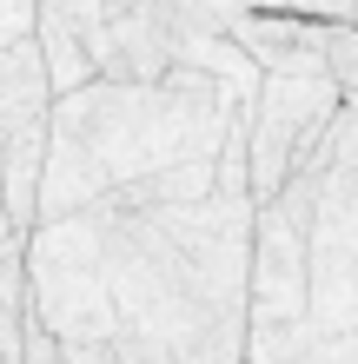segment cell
I'll list each match as a JSON object with an SVG mask.
<instances>
[{"mask_svg": "<svg viewBox=\"0 0 358 364\" xmlns=\"http://www.w3.org/2000/svg\"><path fill=\"white\" fill-rule=\"evenodd\" d=\"M345 106H352V113H358V100H345Z\"/></svg>", "mask_w": 358, "mask_h": 364, "instance_id": "2e32d148", "label": "cell"}, {"mask_svg": "<svg viewBox=\"0 0 358 364\" xmlns=\"http://www.w3.org/2000/svg\"><path fill=\"white\" fill-rule=\"evenodd\" d=\"M345 113V87L332 73H265L252 106V199L272 205L292 173L325 146L332 119Z\"/></svg>", "mask_w": 358, "mask_h": 364, "instance_id": "52a82bcc", "label": "cell"}, {"mask_svg": "<svg viewBox=\"0 0 358 364\" xmlns=\"http://www.w3.org/2000/svg\"><path fill=\"white\" fill-rule=\"evenodd\" d=\"M0 364H7V358H0Z\"/></svg>", "mask_w": 358, "mask_h": 364, "instance_id": "e0dca14e", "label": "cell"}, {"mask_svg": "<svg viewBox=\"0 0 358 364\" xmlns=\"http://www.w3.org/2000/svg\"><path fill=\"white\" fill-rule=\"evenodd\" d=\"M40 20L67 27L100 80H166L179 67L186 0H40Z\"/></svg>", "mask_w": 358, "mask_h": 364, "instance_id": "5b68a950", "label": "cell"}, {"mask_svg": "<svg viewBox=\"0 0 358 364\" xmlns=\"http://www.w3.org/2000/svg\"><path fill=\"white\" fill-rule=\"evenodd\" d=\"M73 219L93 239L107 345L126 364H252V192L146 212L100 199Z\"/></svg>", "mask_w": 358, "mask_h": 364, "instance_id": "6da1fadb", "label": "cell"}, {"mask_svg": "<svg viewBox=\"0 0 358 364\" xmlns=\"http://www.w3.org/2000/svg\"><path fill=\"white\" fill-rule=\"evenodd\" d=\"M27 239H33V232H20L14 245H0V358H7V364H20V358H27V325H33Z\"/></svg>", "mask_w": 358, "mask_h": 364, "instance_id": "ba28073f", "label": "cell"}, {"mask_svg": "<svg viewBox=\"0 0 358 364\" xmlns=\"http://www.w3.org/2000/svg\"><path fill=\"white\" fill-rule=\"evenodd\" d=\"M319 186H325V146L292 173L279 199L259 205V232H252V338L299 331L312 318V212H319Z\"/></svg>", "mask_w": 358, "mask_h": 364, "instance_id": "277c9868", "label": "cell"}, {"mask_svg": "<svg viewBox=\"0 0 358 364\" xmlns=\"http://www.w3.org/2000/svg\"><path fill=\"white\" fill-rule=\"evenodd\" d=\"M219 20L233 14H299V20H325V27H352V0H206Z\"/></svg>", "mask_w": 358, "mask_h": 364, "instance_id": "30bf717a", "label": "cell"}, {"mask_svg": "<svg viewBox=\"0 0 358 364\" xmlns=\"http://www.w3.org/2000/svg\"><path fill=\"white\" fill-rule=\"evenodd\" d=\"M20 364H67V351H60V338H53L47 325H40V318L27 325V358H20Z\"/></svg>", "mask_w": 358, "mask_h": 364, "instance_id": "4fadbf2b", "label": "cell"}, {"mask_svg": "<svg viewBox=\"0 0 358 364\" xmlns=\"http://www.w3.org/2000/svg\"><path fill=\"white\" fill-rule=\"evenodd\" d=\"M252 93L199 67H173L166 80H93L53 106V153L40 186V225L73 219L113 192L219 159L233 126L252 113Z\"/></svg>", "mask_w": 358, "mask_h": 364, "instance_id": "7a4b0ae2", "label": "cell"}, {"mask_svg": "<svg viewBox=\"0 0 358 364\" xmlns=\"http://www.w3.org/2000/svg\"><path fill=\"white\" fill-rule=\"evenodd\" d=\"M40 33V0H0V53Z\"/></svg>", "mask_w": 358, "mask_h": 364, "instance_id": "7c38bea8", "label": "cell"}, {"mask_svg": "<svg viewBox=\"0 0 358 364\" xmlns=\"http://www.w3.org/2000/svg\"><path fill=\"white\" fill-rule=\"evenodd\" d=\"M0 205H7V186H0Z\"/></svg>", "mask_w": 358, "mask_h": 364, "instance_id": "9a60e30c", "label": "cell"}, {"mask_svg": "<svg viewBox=\"0 0 358 364\" xmlns=\"http://www.w3.org/2000/svg\"><path fill=\"white\" fill-rule=\"evenodd\" d=\"M325 60H332V80L345 87V100H358V27H325Z\"/></svg>", "mask_w": 358, "mask_h": 364, "instance_id": "8fae6325", "label": "cell"}, {"mask_svg": "<svg viewBox=\"0 0 358 364\" xmlns=\"http://www.w3.org/2000/svg\"><path fill=\"white\" fill-rule=\"evenodd\" d=\"M252 364H358V113L345 106L325 139V186L312 212V318L252 338Z\"/></svg>", "mask_w": 358, "mask_h": 364, "instance_id": "3957f363", "label": "cell"}, {"mask_svg": "<svg viewBox=\"0 0 358 364\" xmlns=\"http://www.w3.org/2000/svg\"><path fill=\"white\" fill-rule=\"evenodd\" d=\"M53 73L40 60V40L0 53V186L20 232L40 225V186H47V153H53Z\"/></svg>", "mask_w": 358, "mask_h": 364, "instance_id": "8992f818", "label": "cell"}, {"mask_svg": "<svg viewBox=\"0 0 358 364\" xmlns=\"http://www.w3.org/2000/svg\"><path fill=\"white\" fill-rule=\"evenodd\" d=\"M40 60H47V73H53V93L67 100V93H80V87H93L100 80V67L87 60V47H80V40L67 33V27H53V20H40Z\"/></svg>", "mask_w": 358, "mask_h": 364, "instance_id": "9c48e42d", "label": "cell"}, {"mask_svg": "<svg viewBox=\"0 0 358 364\" xmlns=\"http://www.w3.org/2000/svg\"><path fill=\"white\" fill-rule=\"evenodd\" d=\"M60 351H67V364H126L113 345H60Z\"/></svg>", "mask_w": 358, "mask_h": 364, "instance_id": "5bb4252c", "label": "cell"}]
</instances>
